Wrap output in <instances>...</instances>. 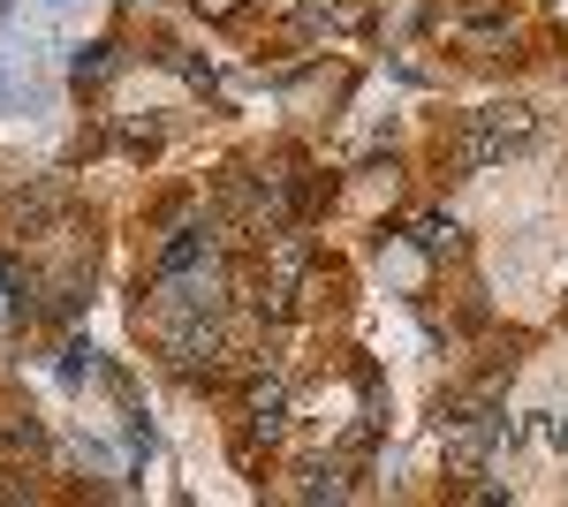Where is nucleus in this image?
<instances>
[{
    "label": "nucleus",
    "instance_id": "f257e3e1",
    "mask_svg": "<svg viewBox=\"0 0 568 507\" xmlns=\"http://www.w3.org/2000/svg\"><path fill=\"white\" fill-rule=\"evenodd\" d=\"M197 265H213V227H175L160 243V273H197Z\"/></svg>",
    "mask_w": 568,
    "mask_h": 507
},
{
    "label": "nucleus",
    "instance_id": "7ed1b4c3",
    "mask_svg": "<svg viewBox=\"0 0 568 507\" xmlns=\"http://www.w3.org/2000/svg\"><path fill=\"white\" fill-rule=\"evenodd\" d=\"M114 69H122V61H114V45H106V39H99V45H84V53H77V84H106Z\"/></svg>",
    "mask_w": 568,
    "mask_h": 507
},
{
    "label": "nucleus",
    "instance_id": "f03ea898",
    "mask_svg": "<svg viewBox=\"0 0 568 507\" xmlns=\"http://www.w3.org/2000/svg\"><path fill=\"white\" fill-rule=\"evenodd\" d=\"M417 243H425L433 257H455V251H463V227H455V212H425V220H417Z\"/></svg>",
    "mask_w": 568,
    "mask_h": 507
}]
</instances>
